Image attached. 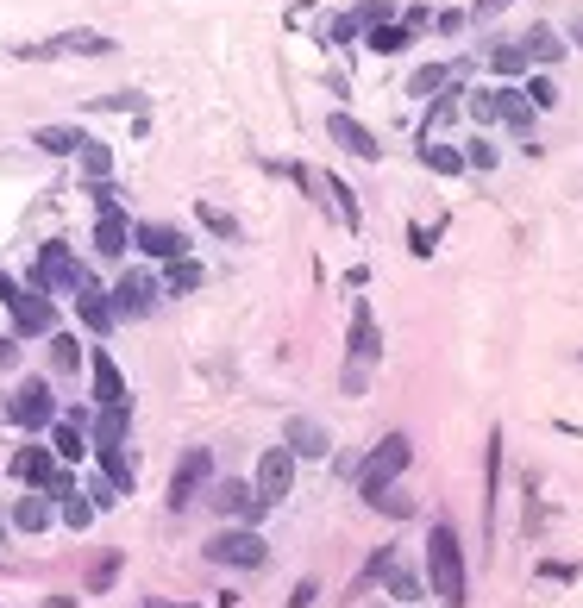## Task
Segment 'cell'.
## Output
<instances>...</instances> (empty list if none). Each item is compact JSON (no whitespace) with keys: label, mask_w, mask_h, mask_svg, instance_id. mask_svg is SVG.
<instances>
[{"label":"cell","mask_w":583,"mask_h":608,"mask_svg":"<svg viewBox=\"0 0 583 608\" xmlns=\"http://www.w3.org/2000/svg\"><path fill=\"white\" fill-rule=\"evenodd\" d=\"M69 301H76V314H82V326H88L95 339H107L113 326H120V314H113V295L95 283V276H88V283H82L76 295H69Z\"/></svg>","instance_id":"14"},{"label":"cell","mask_w":583,"mask_h":608,"mask_svg":"<svg viewBox=\"0 0 583 608\" xmlns=\"http://www.w3.org/2000/svg\"><path fill=\"white\" fill-rule=\"evenodd\" d=\"M88 502H95V514L120 502V489H113V477H95V483H88Z\"/></svg>","instance_id":"48"},{"label":"cell","mask_w":583,"mask_h":608,"mask_svg":"<svg viewBox=\"0 0 583 608\" xmlns=\"http://www.w3.org/2000/svg\"><path fill=\"white\" fill-rule=\"evenodd\" d=\"M508 7H515V0H471V13H464V19H477V26H489V19H502Z\"/></svg>","instance_id":"46"},{"label":"cell","mask_w":583,"mask_h":608,"mask_svg":"<svg viewBox=\"0 0 583 608\" xmlns=\"http://www.w3.org/2000/svg\"><path fill=\"white\" fill-rule=\"evenodd\" d=\"M389 565H395V546H383V552H370V565L358 571V583H352V596H364L370 583H383V577H389Z\"/></svg>","instance_id":"36"},{"label":"cell","mask_w":583,"mask_h":608,"mask_svg":"<svg viewBox=\"0 0 583 608\" xmlns=\"http://www.w3.org/2000/svg\"><path fill=\"white\" fill-rule=\"evenodd\" d=\"M251 489H258V508H264V514L283 508V496L295 489V452H289V446H270V452L258 458V477H251Z\"/></svg>","instance_id":"7"},{"label":"cell","mask_w":583,"mask_h":608,"mask_svg":"<svg viewBox=\"0 0 583 608\" xmlns=\"http://www.w3.org/2000/svg\"><path fill=\"white\" fill-rule=\"evenodd\" d=\"M82 138H88L82 126H38V132H32V145H38L44 157H76V151H82Z\"/></svg>","instance_id":"25"},{"label":"cell","mask_w":583,"mask_h":608,"mask_svg":"<svg viewBox=\"0 0 583 608\" xmlns=\"http://www.w3.org/2000/svg\"><path fill=\"white\" fill-rule=\"evenodd\" d=\"M207 565H226V571H264L270 565V540L258 527H220L214 540H207Z\"/></svg>","instance_id":"2"},{"label":"cell","mask_w":583,"mask_h":608,"mask_svg":"<svg viewBox=\"0 0 583 608\" xmlns=\"http://www.w3.org/2000/svg\"><path fill=\"white\" fill-rule=\"evenodd\" d=\"M7 370H19V339L0 333V377H7Z\"/></svg>","instance_id":"51"},{"label":"cell","mask_w":583,"mask_h":608,"mask_svg":"<svg viewBox=\"0 0 583 608\" xmlns=\"http://www.w3.org/2000/svg\"><path fill=\"white\" fill-rule=\"evenodd\" d=\"M427 590L439 596V608H464L471 602V571H464V546L452 521H433V540H427Z\"/></svg>","instance_id":"1"},{"label":"cell","mask_w":583,"mask_h":608,"mask_svg":"<svg viewBox=\"0 0 583 608\" xmlns=\"http://www.w3.org/2000/svg\"><path fill=\"white\" fill-rule=\"evenodd\" d=\"M120 565H126V558H120V552H107L101 565H95V577H88V590H95V596H101V590H113V577H120Z\"/></svg>","instance_id":"45"},{"label":"cell","mask_w":583,"mask_h":608,"mask_svg":"<svg viewBox=\"0 0 583 608\" xmlns=\"http://www.w3.org/2000/svg\"><path fill=\"white\" fill-rule=\"evenodd\" d=\"M464 170H496V145H489V138H471V145H464Z\"/></svg>","instance_id":"43"},{"label":"cell","mask_w":583,"mask_h":608,"mask_svg":"<svg viewBox=\"0 0 583 608\" xmlns=\"http://www.w3.org/2000/svg\"><path fill=\"white\" fill-rule=\"evenodd\" d=\"M88 201H95L101 214H113V207H120V182H113V176H101V182H88Z\"/></svg>","instance_id":"44"},{"label":"cell","mask_w":583,"mask_h":608,"mask_svg":"<svg viewBox=\"0 0 583 608\" xmlns=\"http://www.w3.org/2000/svg\"><path fill=\"white\" fill-rule=\"evenodd\" d=\"M314 596H320V583H314V577H301V583H295V596H289V608H314Z\"/></svg>","instance_id":"52"},{"label":"cell","mask_w":583,"mask_h":608,"mask_svg":"<svg viewBox=\"0 0 583 608\" xmlns=\"http://www.w3.org/2000/svg\"><path fill=\"white\" fill-rule=\"evenodd\" d=\"M352 38H364V26L352 13H339V19H326V32H320V44H352Z\"/></svg>","instance_id":"42"},{"label":"cell","mask_w":583,"mask_h":608,"mask_svg":"<svg viewBox=\"0 0 583 608\" xmlns=\"http://www.w3.org/2000/svg\"><path fill=\"white\" fill-rule=\"evenodd\" d=\"M395 7H389V0H358V7H352V19H358V26H377V19H389Z\"/></svg>","instance_id":"47"},{"label":"cell","mask_w":583,"mask_h":608,"mask_svg":"<svg viewBox=\"0 0 583 608\" xmlns=\"http://www.w3.org/2000/svg\"><path fill=\"white\" fill-rule=\"evenodd\" d=\"M408 458H414V439H408V433H389L383 446H377V452H370V458L358 464V471H352V483H358L364 508H370V496H383V489H389L395 477L408 471Z\"/></svg>","instance_id":"3"},{"label":"cell","mask_w":583,"mask_h":608,"mask_svg":"<svg viewBox=\"0 0 583 608\" xmlns=\"http://www.w3.org/2000/svg\"><path fill=\"white\" fill-rule=\"evenodd\" d=\"M370 508H377V514H395V521H408V514H414V496H402V489H383V496H370Z\"/></svg>","instance_id":"41"},{"label":"cell","mask_w":583,"mask_h":608,"mask_svg":"<svg viewBox=\"0 0 583 608\" xmlns=\"http://www.w3.org/2000/svg\"><path fill=\"white\" fill-rule=\"evenodd\" d=\"M7 308H13V339H51L57 333V301L44 295V289L19 283V295L7 301Z\"/></svg>","instance_id":"6"},{"label":"cell","mask_w":583,"mask_h":608,"mask_svg":"<svg viewBox=\"0 0 583 608\" xmlns=\"http://www.w3.org/2000/svg\"><path fill=\"white\" fill-rule=\"evenodd\" d=\"M496 120H502L508 132L533 138V101L521 95V88H496Z\"/></svg>","instance_id":"23"},{"label":"cell","mask_w":583,"mask_h":608,"mask_svg":"<svg viewBox=\"0 0 583 608\" xmlns=\"http://www.w3.org/2000/svg\"><path fill=\"white\" fill-rule=\"evenodd\" d=\"M107 295H113V314H120V320H145V314L157 308L163 283H157L151 270H126V276H120V283H113Z\"/></svg>","instance_id":"9"},{"label":"cell","mask_w":583,"mask_h":608,"mask_svg":"<svg viewBox=\"0 0 583 608\" xmlns=\"http://www.w3.org/2000/svg\"><path fill=\"white\" fill-rule=\"evenodd\" d=\"M458 107H464V113H471V120H477V126H496V88H471V95H464Z\"/></svg>","instance_id":"37"},{"label":"cell","mask_w":583,"mask_h":608,"mask_svg":"<svg viewBox=\"0 0 583 608\" xmlns=\"http://www.w3.org/2000/svg\"><path fill=\"white\" fill-rule=\"evenodd\" d=\"M207 483H214V452H207V446H189V452H182V464H176V477H170V508H176V514L195 508Z\"/></svg>","instance_id":"8"},{"label":"cell","mask_w":583,"mask_h":608,"mask_svg":"<svg viewBox=\"0 0 583 608\" xmlns=\"http://www.w3.org/2000/svg\"><path fill=\"white\" fill-rule=\"evenodd\" d=\"M57 508H63V527H76V533L95 527V502H82V489H69V496H63Z\"/></svg>","instance_id":"35"},{"label":"cell","mask_w":583,"mask_h":608,"mask_svg":"<svg viewBox=\"0 0 583 608\" xmlns=\"http://www.w3.org/2000/svg\"><path fill=\"white\" fill-rule=\"evenodd\" d=\"M283 446L295 458H333V433H326L314 414H289L283 420Z\"/></svg>","instance_id":"13"},{"label":"cell","mask_w":583,"mask_h":608,"mask_svg":"<svg viewBox=\"0 0 583 608\" xmlns=\"http://www.w3.org/2000/svg\"><path fill=\"white\" fill-rule=\"evenodd\" d=\"M446 82H452V69H446V63H421V69L408 76V95H427V101H433Z\"/></svg>","instance_id":"34"},{"label":"cell","mask_w":583,"mask_h":608,"mask_svg":"<svg viewBox=\"0 0 583 608\" xmlns=\"http://www.w3.org/2000/svg\"><path fill=\"white\" fill-rule=\"evenodd\" d=\"M101 113H145V95L138 88H113V95H95Z\"/></svg>","instance_id":"39"},{"label":"cell","mask_w":583,"mask_h":608,"mask_svg":"<svg viewBox=\"0 0 583 608\" xmlns=\"http://www.w3.org/2000/svg\"><path fill=\"white\" fill-rule=\"evenodd\" d=\"M7 527H13V521H7V514H0V540H7Z\"/></svg>","instance_id":"55"},{"label":"cell","mask_w":583,"mask_h":608,"mask_svg":"<svg viewBox=\"0 0 583 608\" xmlns=\"http://www.w3.org/2000/svg\"><path fill=\"white\" fill-rule=\"evenodd\" d=\"M132 245L145 251V257H157V264H170V257H189V232L163 226V220H138L132 226Z\"/></svg>","instance_id":"12"},{"label":"cell","mask_w":583,"mask_h":608,"mask_svg":"<svg viewBox=\"0 0 583 608\" xmlns=\"http://www.w3.org/2000/svg\"><path fill=\"white\" fill-rule=\"evenodd\" d=\"M521 95L533 101V113H552L558 107V82L552 76H533V82H521Z\"/></svg>","instance_id":"38"},{"label":"cell","mask_w":583,"mask_h":608,"mask_svg":"<svg viewBox=\"0 0 583 608\" xmlns=\"http://www.w3.org/2000/svg\"><path fill=\"white\" fill-rule=\"evenodd\" d=\"M370 389V364H345V395H364Z\"/></svg>","instance_id":"50"},{"label":"cell","mask_w":583,"mask_h":608,"mask_svg":"<svg viewBox=\"0 0 583 608\" xmlns=\"http://www.w3.org/2000/svg\"><path fill=\"white\" fill-rule=\"evenodd\" d=\"M195 220H201L207 232H214V239H226V245H239V220H232L226 207H214V201H201V207H195Z\"/></svg>","instance_id":"32"},{"label":"cell","mask_w":583,"mask_h":608,"mask_svg":"<svg viewBox=\"0 0 583 608\" xmlns=\"http://www.w3.org/2000/svg\"><path fill=\"white\" fill-rule=\"evenodd\" d=\"M489 63H496V76H521V69H527L521 38H496V44H489Z\"/></svg>","instance_id":"31"},{"label":"cell","mask_w":583,"mask_h":608,"mask_svg":"<svg viewBox=\"0 0 583 608\" xmlns=\"http://www.w3.org/2000/svg\"><path fill=\"white\" fill-rule=\"evenodd\" d=\"M207 502H214V514H226V521H258V489L239 483V477H220L214 489H207Z\"/></svg>","instance_id":"15"},{"label":"cell","mask_w":583,"mask_h":608,"mask_svg":"<svg viewBox=\"0 0 583 608\" xmlns=\"http://www.w3.org/2000/svg\"><path fill=\"white\" fill-rule=\"evenodd\" d=\"M7 420H13V427H26V433H44V427L57 420V395H51V383H44V377L13 383V395H7Z\"/></svg>","instance_id":"5"},{"label":"cell","mask_w":583,"mask_h":608,"mask_svg":"<svg viewBox=\"0 0 583 608\" xmlns=\"http://www.w3.org/2000/svg\"><path fill=\"white\" fill-rule=\"evenodd\" d=\"M51 471H57V452H51V446H19V452H13V477L26 483V489H38Z\"/></svg>","instance_id":"22"},{"label":"cell","mask_w":583,"mask_h":608,"mask_svg":"<svg viewBox=\"0 0 583 608\" xmlns=\"http://www.w3.org/2000/svg\"><path fill=\"white\" fill-rule=\"evenodd\" d=\"M421 590H427V583L414 577V571H402V565H389V596H395V602H421Z\"/></svg>","instance_id":"40"},{"label":"cell","mask_w":583,"mask_h":608,"mask_svg":"<svg viewBox=\"0 0 583 608\" xmlns=\"http://www.w3.org/2000/svg\"><path fill=\"white\" fill-rule=\"evenodd\" d=\"M421 163H427L433 176H464V151H452V145H433V138L421 145Z\"/></svg>","instance_id":"33"},{"label":"cell","mask_w":583,"mask_h":608,"mask_svg":"<svg viewBox=\"0 0 583 608\" xmlns=\"http://www.w3.org/2000/svg\"><path fill=\"white\" fill-rule=\"evenodd\" d=\"M577 358H583V352H577Z\"/></svg>","instance_id":"56"},{"label":"cell","mask_w":583,"mask_h":608,"mask_svg":"<svg viewBox=\"0 0 583 608\" xmlns=\"http://www.w3.org/2000/svg\"><path fill=\"white\" fill-rule=\"evenodd\" d=\"M44 44H51V57H107L113 51V38L107 32H57V38H44Z\"/></svg>","instance_id":"21"},{"label":"cell","mask_w":583,"mask_h":608,"mask_svg":"<svg viewBox=\"0 0 583 608\" xmlns=\"http://www.w3.org/2000/svg\"><path fill=\"white\" fill-rule=\"evenodd\" d=\"M88 377H95V402H101V408H107V402H132V395H126V377H120V364H113L107 345L88 352Z\"/></svg>","instance_id":"16"},{"label":"cell","mask_w":583,"mask_h":608,"mask_svg":"<svg viewBox=\"0 0 583 608\" xmlns=\"http://www.w3.org/2000/svg\"><path fill=\"white\" fill-rule=\"evenodd\" d=\"M126 433H132V402H107L88 420V446H126Z\"/></svg>","instance_id":"17"},{"label":"cell","mask_w":583,"mask_h":608,"mask_svg":"<svg viewBox=\"0 0 583 608\" xmlns=\"http://www.w3.org/2000/svg\"><path fill=\"white\" fill-rule=\"evenodd\" d=\"M565 38H571V44H583V13H571V26H565Z\"/></svg>","instance_id":"53"},{"label":"cell","mask_w":583,"mask_h":608,"mask_svg":"<svg viewBox=\"0 0 583 608\" xmlns=\"http://www.w3.org/2000/svg\"><path fill=\"white\" fill-rule=\"evenodd\" d=\"M82 339L76 333H51V370H57V377H76V370H82Z\"/></svg>","instance_id":"29"},{"label":"cell","mask_w":583,"mask_h":608,"mask_svg":"<svg viewBox=\"0 0 583 608\" xmlns=\"http://www.w3.org/2000/svg\"><path fill=\"white\" fill-rule=\"evenodd\" d=\"M320 201L339 214V226H345V232H358V195L345 189V182H320Z\"/></svg>","instance_id":"30"},{"label":"cell","mask_w":583,"mask_h":608,"mask_svg":"<svg viewBox=\"0 0 583 608\" xmlns=\"http://www.w3.org/2000/svg\"><path fill=\"white\" fill-rule=\"evenodd\" d=\"M157 283H163V295H195L201 289V264H195V257H170Z\"/></svg>","instance_id":"27"},{"label":"cell","mask_w":583,"mask_h":608,"mask_svg":"<svg viewBox=\"0 0 583 608\" xmlns=\"http://www.w3.org/2000/svg\"><path fill=\"white\" fill-rule=\"evenodd\" d=\"M326 138H333L345 157H364V163H377V157H383L377 132H370L364 120H352V113H326Z\"/></svg>","instance_id":"11"},{"label":"cell","mask_w":583,"mask_h":608,"mask_svg":"<svg viewBox=\"0 0 583 608\" xmlns=\"http://www.w3.org/2000/svg\"><path fill=\"white\" fill-rule=\"evenodd\" d=\"M132 251V220L113 207V214L95 220V257H107V264H120V257Z\"/></svg>","instance_id":"18"},{"label":"cell","mask_w":583,"mask_h":608,"mask_svg":"<svg viewBox=\"0 0 583 608\" xmlns=\"http://www.w3.org/2000/svg\"><path fill=\"white\" fill-rule=\"evenodd\" d=\"M521 51H527V63L552 69L558 57L571 51V44H565V32H558V26H527V32H521Z\"/></svg>","instance_id":"19"},{"label":"cell","mask_w":583,"mask_h":608,"mask_svg":"<svg viewBox=\"0 0 583 608\" xmlns=\"http://www.w3.org/2000/svg\"><path fill=\"white\" fill-rule=\"evenodd\" d=\"M88 276H95V270H88L63 239H51V245L38 251V264H32V289H44V295H76Z\"/></svg>","instance_id":"4"},{"label":"cell","mask_w":583,"mask_h":608,"mask_svg":"<svg viewBox=\"0 0 583 608\" xmlns=\"http://www.w3.org/2000/svg\"><path fill=\"white\" fill-rule=\"evenodd\" d=\"M345 339H352V364H383V326H377V308L358 295L352 301V326H345Z\"/></svg>","instance_id":"10"},{"label":"cell","mask_w":583,"mask_h":608,"mask_svg":"<svg viewBox=\"0 0 583 608\" xmlns=\"http://www.w3.org/2000/svg\"><path fill=\"white\" fill-rule=\"evenodd\" d=\"M408 251H414V257H433V232H427L421 220H414V226H408Z\"/></svg>","instance_id":"49"},{"label":"cell","mask_w":583,"mask_h":608,"mask_svg":"<svg viewBox=\"0 0 583 608\" xmlns=\"http://www.w3.org/2000/svg\"><path fill=\"white\" fill-rule=\"evenodd\" d=\"M13 295H19V283H13L7 270H0V301H13Z\"/></svg>","instance_id":"54"},{"label":"cell","mask_w":583,"mask_h":608,"mask_svg":"<svg viewBox=\"0 0 583 608\" xmlns=\"http://www.w3.org/2000/svg\"><path fill=\"white\" fill-rule=\"evenodd\" d=\"M408 44H414V32H408V26H389V19L364 26V51H370V57H402Z\"/></svg>","instance_id":"24"},{"label":"cell","mask_w":583,"mask_h":608,"mask_svg":"<svg viewBox=\"0 0 583 608\" xmlns=\"http://www.w3.org/2000/svg\"><path fill=\"white\" fill-rule=\"evenodd\" d=\"M51 514H57V502L44 496V489H32V496H19V502L7 508V521H13L19 533H44V527H51Z\"/></svg>","instance_id":"20"},{"label":"cell","mask_w":583,"mask_h":608,"mask_svg":"<svg viewBox=\"0 0 583 608\" xmlns=\"http://www.w3.org/2000/svg\"><path fill=\"white\" fill-rule=\"evenodd\" d=\"M51 452H57V464H76L82 452H88V427H76V420H51Z\"/></svg>","instance_id":"26"},{"label":"cell","mask_w":583,"mask_h":608,"mask_svg":"<svg viewBox=\"0 0 583 608\" xmlns=\"http://www.w3.org/2000/svg\"><path fill=\"white\" fill-rule=\"evenodd\" d=\"M76 170H82V182H101V176H113V145H101V138H82Z\"/></svg>","instance_id":"28"}]
</instances>
